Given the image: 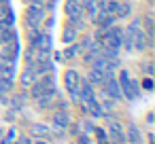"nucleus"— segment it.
<instances>
[{"instance_id":"obj_1","label":"nucleus","mask_w":155,"mask_h":144,"mask_svg":"<svg viewBox=\"0 0 155 144\" xmlns=\"http://www.w3.org/2000/svg\"><path fill=\"white\" fill-rule=\"evenodd\" d=\"M119 87H121L123 98H127V100H136V95H138V91H140L138 81H132V78H130V74H127L125 70H121V76H119Z\"/></svg>"},{"instance_id":"obj_2","label":"nucleus","mask_w":155,"mask_h":144,"mask_svg":"<svg viewBox=\"0 0 155 144\" xmlns=\"http://www.w3.org/2000/svg\"><path fill=\"white\" fill-rule=\"evenodd\" d=\"M43 21H45V9H43L41 5L28 7V11H26V24H28V28L32 30L34 26L43 24Z\"/></svg>"},{"instance_id":"obj_3","label":"nucleus","mask_w":155,"mask_h":144,"mask_svg":"<svg viewBox=\"0 0 155 144\" xmlns=\"http://www.w3.org/2000/svg\"><path fill=\"white\" fill-rule=\"evenodd\" d=\"M79 83H81V76H79L77 70H68L64 74V85H66V89H68V93H70L72 100H79V91H77Z\"/></svg>"},{"instance_id":"obj_4","label":"nucleus","mask_w":155,"mask_h":144,"mask_svg":"<svg viewBox=\"0 0 155 144\" xmlns=\"http://www.w3.org/2000/svg\"><path fill=\"white\" fill-rule=\"evenodd\" d=\"M19 57V43L17 40H11L7 45L0 47V59H5V62H15Z\"/></svg>"},{"instance_id":"obj_5","label":"nucleus","mask_w":155,"mask_h":144,"mask_svg":"<svg viewBox=\"0 0 155 144\" xmlns=\"http://www.w3.org/2000/svg\"><path fill=\"white\" fill-rule=\"evenodd\" d=\"M108 138H110V142L113 144H125V133H123V129H121V125L119 123H110L108 125V133H106Z\"/></svg>"},{"instance_id":"obj_6","label":"nucleus","mask_w":155,"mask_h":144,"mask_svg":"<svg viewBox=\"0 0 155 144\" xmlns=\"http://www.w3.org/2000/svg\"><path fill=\"white\" fill-rule=\"evenodd\" d=\"M53 100H55V89H49V91H45L43 95L36 98V106L41 110H47V108L53 106Z\"/></svg>"},{"instance_id":"obj_7","label":"nucleus","mask_w":155,"mask_h":144,"mask_svg":"<svg viewBox=\"0 0 155 144\" xmlns=\"http://www.w3.org/2000/svg\"><path fill=\"white\" fill-rule=\"evenodd\" d=\"M64 11H66V15H68L70 19L83 17V7H81V2H79V0H68V2H66V7H64Z\"/></svg>"},{"instance_id":"obj_8","label":"nucleus","mask_w":155,"mask_h":144,"mask_svg":"<svg viewBox=\"0 0 155 144\" xmlns=\"http://www.w3.org/2000/svg\"><path fill=\"white\" fill-rule=\"evenodd\" d=\"M53 125H55L58 129H66V127L70 125V117H68V112H66L64 108H60V110L53 112Z\"/></svg>"},{"instance_id":"obj_9","label":"nucleus","mask_w":155,"mask_h":144,"mask_svg":"<svg viewBox=\"0 0 155 144\" xmlns=\"http://www.w3.org/2000/svg\"><path fill=\"white\" fill-rule=\"evenodd\" d=\"M36 78H38V72H36V68L28 64V66H26V70L21 72V78H19V81H21V85H24V87H30V85H32Z\"/></svg>"},{"instance_id":"obj_10","label":"nucleus","mask_w":155,"mask_h":144,"mask_svg":"<svg viewBox=\"0 0 155 144\" xmlns=\"http://www.w3.org/2000/svg\"><path fill=\"white\" fill-rule=\"evenodd\" d=\"M77 91H79V100H83V102L96 95V93H94V85H91L89 81H83V78H81V83H79V89H77Z\"/></svg>"},{"instance_id":"obj_11","label":"nucleus","mask_w":155,"mask_h":144,"mask_svg":"<svg viewBox=\"0 0 155 144\" xmlns=\"http://www.w3.org/2000/svg\"><path fill=\"white\" fill-rule=\"evenodd\" d=\"M125 142H130V144H142V133H140V129H138L134 123H130V125H127Z\"/></svg>"},{"instance_id":"obj_12","label":"nucleus","mask_w":155,"mask_h":144,"mask_svg":"<svg viewBox=\"0 0 155 144\" xmlns=\"http://www.w3.org/2000/svg\"><path fill=\"white\" fill-rule=\"evenodd\" d=\"M85 106H87L85 110H89L94 117H102V114H104V110H102L100 102L96 100V95H94V98H89V100H85Z\"/></svg>"},{"instance_id":"obj_13","label":"nucleus","mask_w":155,"mask_h":144,"mask_svg":"<svg viewBox=\"0 0 155 144\" xmlns=\"http://www.w3.org/2000/svg\"><path fill=\"white\" fill-rule=\"evenodd\" d=\"M0 24H5L7 28H13L15 17H13V13H11L9 7H0Z\"/></svg>"},{"instance_id":"obj_14","label":"nucleus","mask_w":155,"mask_h":144,"mask_svg":"<svg viewBox=\"0 0 155 144\" xmlns=\"http://www.w3.org/2000/svg\"><path fill=\"white\" fill-rule=\"evenodd\" d=\"M0 74L7 76V78H13V76H15V62H5V59H0Z\"/></svg>"},{"instance_id":"obj_15","label":"nucleus","mask_w":155,"mask_h":144,"mask_svg":"<svg viewBox=\"0 0 155 144\" xmlns=\"http://www.w3.org/2000/svg\"><path fill=\"white\" fill-rule=\"evenodd\" d=\"M32 136H36V138H49L51 136V129L45 123H34L32 125Z\"/></svg>"},{"instance_id":"obj_16","label":"nucleus","mask_w":155,"mask_h":144,"mask_svg":"<svg viewBox=\"0 0 155 144\" xmlns=\"http://www.w3.org/2000/svg\"><path fill=\"white\" fill-rule=\"evenodd\" d=\"M87 81H89L91 85H102V83H104V72H100V70L91 68V70H89V74H87Z\"/></svg>"},{"instance_id":"obj_17","label":"nucleus","mask_w":155,"mask_h":144,"mask_svg":"<svg viewBox=\"0 0 155 144\" xmlns=\"http://www.w3.org/2000/svg\"><path fill=\"white\" fill-rule=\"evenodd\" d=\"M81 7H83V13H87L89 17H94L98 13V2H96V0H83Z\"/></svg>"},{"instance_id":"obj_18","label":"nucleus","mask_w":155,"mask_h":144,"mask_svg":"<svg viewBox=\"0 0 155 144\" xmlns=\"http://www.w3.org/2000/svg\"><path fill=\"white\" fill-rule=\"evenodd\" d=\"M130 13H132V5H130V2H117V9H115V15H117V17L123 19V17H127Z\"/></svg>"},{"instance_id":"obj_19","label":"nucleus","mask_w":155,"mask_h":144,"mask_svg":"<svg viewBox=\"0 0 155 144\" xmlns=\"http://www.w3.org/2000/svg\"><path fill=\"white\" fill-rule=\"evenodd\" d=\"M74 38H77V30H74L72 26H68V28L64 30V36H62V40H64L66 45H70V43H74Z\"/></svg>"},{"instance_id":"obj_20","label":"nucleus","mask_w":155,"mask_h":144,"mask_svg":"<svg viewBox=\"0 0 155 144\" xmlns=\"http://www.w3.org/2000/svg\"><path fill=\"white\" fill-rule=\"evenodd\" d=\"M30 89H32V98H34V100H36L38 95H43L45 91H49V89H45V87H43V85L38 83V78H36V81H34V83L30 85Z\"/></svg>"},{"instance_id":"obj_21","label":"nucleus","mask_w":155,"mask_h":144,"mask_svg":"<svg viewBox=\"0 0 155 144\" xmlns=\"http://www.w3.org/2000/svg\"><path fill=\"white\" fill-rule=\"evenodd\" d=\"M100 106H102L104 110H115V100H113V98H108V95L102 91V102H100Z\"/></svg>"},{"instance_id":"obj_22","label":"nucleus","mask_w":155,"mask_h":144,"mask_svg":"<svg viewBox=\"0 0 155 144\" xmlns=\"http://www.w3.org/2000/svg\"><path fill=\"white\" fill-rule=\"evenodd\" d=\"M11 89H13V78L0 76V91H2V93H9Z\"/></svg>"},{"instance_id":"obj_23","label":"nucleus","mask_w":155,"mask_h":144,"mask_svg":"<svg viewBox=\"0 0 155 144\" xmlns=\"http://www.w3.org/2000/svg\"><path fill=\"white\" fill-rule=\"evenodd\" d=\"M91 45H94V38H91V36H85V38H83V40L79 43V51L83 53V51H87V49H89Z\"/></svg>"},{"instance_id":"obj_24","label":"nucleus","mask_w":155,"mask_h":144,"mask_svg":"<svg viewBox=\"0 0 155 144\" xmlns=\"http://www.w3.org/2000/svg\"><path fill=\"white\" fill-rule=\"evenodd\" d=\"M77 53H81V51H79V45H77V43H72V47H68V49L64 51V57H74Z\"/></svg>"},{"instance_id":"obj_25","label":"nucleus","mask_w":155,"mask_h":144,"mask_svg":"<svg viewBox=\"0 0 155 144\" xmlns=\"http://www.w3.org/2000/svg\"><path fill=\"white\" fill-rule=\"evenodd\" d=\"M11 104H13L15 108H24V104H26V93H21V95H15Z\"/></svg>"},{"instance_id":"obj_26","label":"nucleus","mask_w":155,"mask_h":144,"mask_svg":"<svg viewBox=\"0 0 155 144\" xmlns=\"http://www.w3.org/2000/svg\"><path fill=\"white\" fill-rule=\"evenodd\" d=\"M94 131H96V136H98V140H100V144H106V140H108V136H106V131H104V129H100V127H96Z\"/></svg>"},{"instance_id":"obj_27","label":"nucleus","mask_w":155,"mask_h":144,"mask_svg":"<svg viewBox=\"0 0 155 144\" xmlns=\"http://www.w3.org/2000/svg\"><path fill=\"white\" fill-rule=\"evenodd\" d=\"M15 144H32V140H30V138H19Z\"/></svg>"},{"instance_id":"obj_28","label":"nucleus","mask_w":155,"mask_h":144,"mask_svg":"<svg viewBox=\"0 0 155 144\" xmlns=\"http://www.w3.org/2000/svg\"><path fill=\"white\" fill-rule=\"evenodd\" d=\"M94 129H96V127H94V123H87V125H85V133H91Z\"/></svg>"},{"instance_id":"obj_29","label":"nucleus","mask_w":155,"mask_h":144,"mask_svg":"<svg viewBox=\"0 0 155 144\" xmlns=\"http://www.w3.org/2000/svg\"><path fill=\"white\" fill-rule=\"evenodd\" d=\"M144 70H147V74L151 76V74H153V64H147V66H144Z\"/></svg>"},{"instance_id":"obj_30","label":"nucleus","mask_w":155,"mask_h":144,"mask_svg":"<svg viewBox=\"0 0 155 144\" xmlns=\"http://www.w3.org/2000/svg\"><path fill=\"white\" fill-rule=\"evenodd\" d=\"M142 87H144V89H151V87H153V83H151V78H147V81L142 83Z\"/></svg>"},{"instance_id":"obj_31","label":"nucleus","mask_w":155,"mask_h":144,"mask_svg":"<svg viewBox=\"0 0 155 144\" xmlns=\"http://www.w3.org/2000/svg\"><path fill=\"white\" fill-rule=\"evenodd\" d=\"M53 24H55V19H53V17H49V19H47V28H51Z\"/></svg>"},{"instance_id":"obj_32","label":"nucleus","mask_w":155,"mask_h":144,"mask_svg":"<svg viewBox=\"0 0 155 144\" xmlns=\"http://www.w3.org/2000/svg\"><path fill=\"white\" fill-rule=\"evenodd\" d=\"M34 144H47V142H45V140H36Z\"/></svg>"},{"instance_id":"obj_33","label":"nucleus","mask_w":155,"mask_h":144,"mask_svg":"<svg viewBox=\"0 0 155 144\" xmlns=\"http://www.w3.org/2000/svg\"><path fill=\"white\" fill-rule=\"evenodd\" d=\"M2 136H5V131H2V127H0V138H2Z\"/></svg>"}]
</instances>
